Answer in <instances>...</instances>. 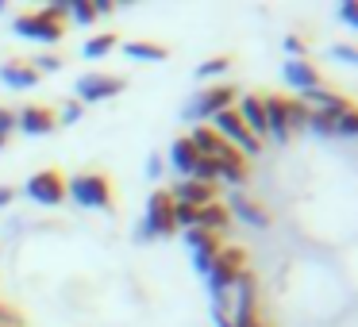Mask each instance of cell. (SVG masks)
Here are the masks:
<instances>
[{
    "label": "cell",
    "mask_w": 358,
    "mask_h": 327,
    "mask_svg": "<svg viewBox=\"0 0 358 327\" xmlns=\"http://www.w3.org/2000/svg\"><path fill=\"white\" fill-rule=\"evenodd\" d=\"M189 143H193V150L201 158H208L212 166L220 170V177L224 181H231V185H243L247 181V173H250V166H247V158L239 154V150L231 147V143H224L216 131H212L208 124L204 127H193V135H189Z\"/></svg>",
    "instance_id": "obj_1"
},
{
    "label": "cell",
    "mask_w": 358,
    "mask_h": 327,
    "mask_svg": "<svg viewBox=\"0 0 358 327\" xmlns=\"http://www.w3.org/2000/svg\"><path fill=\"white\" fill-rule=\"evenodd\" d=\"M247 270V254H243V247H220L216 262L208 266V289H212V304L216 308H224L227 304V289L235 285V277Z\"/></svg>",
    "instance_id": "obj_2"
},
{
    "label": "cell",
    "mask_w": 358,
    "mask_h": 327,
    "mask_svg": "<svg viewBox=\"0 0 358 327\" xmlns=\"http://www.w3.org/2000/svg\"><path fill=\"white\" fill-rule=\"evenodd\" d=\"M66 196H73L81 208H112V185L104 173H78L73 181H66Z\"/></svg>",
    "instance_id": "obj_3"
},
{
    "label": "cell",
    "mask_w": 358,
    "mask_h": 327,
    "mask_svg": "<svg viewBox=\"0 0 358 327\" xmlns=\"http://www.w3.org/2000/svg\"><path fill=\"white\" fill-rule=\"evenodd\" d=\"M212 131H216L224 143H231L243 158H250V154H258V150H262V143H258L255 135L243 127V119H239V112H235V108H224L220 116H212Z\"/></svg>",
    "instance_id": "obj_4"
},
{
    "label": "cell",
    "mask_w": 358,
    "mask_h": 327,
    "mask_svg": "<svg viewBox=\"0 0 358 327\" xmlns=\"http://www.w3.org/2000/svg\"><path fill=\"white\" fill-rule=\"evenodd\" d=\"M173 231H178V224H173V201L166 189H158L147 201V219H143L139 235L143 239H155V235H173Z\"/></svg>",
    "instance_id": "obj_5"
},
{
    "label": "cell",
    "mask_w": 358,
    "mask_h": 327,
    "mask_svg": "<svg viewBox=\"0 0 358 327\" xmlns=\"http://www.w3.org/2000/svg\"><path fill=\"white\" fill-rule=\"evenodd\" d=\"M235 89L231 85H212L208 93H196V101L185 108V116L189 119H212V116H220L224 108H231V101H235Z\"/></svg>",
    "instance_id": "obj_6"
},
{
    "label": "cell",
    "mask_w": 358,
    "mask_h": 327,
    "mask_svg": "<svg viewBox=\"0 0 358 327\" xmlns=\"http://www.w3.org/2000/svg\"><path fill=\"white\" fill-rule=\"evenodd\" d=\"M24 189H27V196H31V201L50 204V208L66 201V177H62L58 170H39V173H35V177L24 185Z\"/></svg>",
    "instance_id": "obj_7"
},
{
    "label": "cell",
    "mask_w": 358,
    "mask_h": 327,
    "mask_svg": "<svg viewBox=\"0 0 358 327\" xmlns=\"http://www.w3.org/2000/svg\"><path fill=\"white\" fill-rule=\"evenodd\" d=\"M124 78H108V73H81L78 78V104L81 101H108V96L124 93Z\"/></svg>",
    "instance_id": "obj_8"
},
{
    "label": "cell",
    "mask_w": 358,
    "mask_h": 327,
    "mask_svg": "<svg viewBox=\"0 0 358 327\" xmlns=\"http://www.w3.org/2000/svg\"><path fill=\"white\" fill-rule=\"evenodd\" d=\"M16 31L27 35V39H39V43H58L62 39V24L39 16V12H31V16H16Z\"/></svg>",
    "instance_id": "obj_9"
},
{
    "label": "cell",
    "mask_w": 358,
    "mask_h": 327,
    "mask_svg": "<svg viewBox=\"0 0 358 327\" xmlns=\"http://www.w3.org/2000/svg\"><path fill=\"white\" fill-rule=\"evenodd\" d=\"M347 112H350L347 96H339V93H335L327 108H316V112H308V127H312V131H320V135H331V131H335V124H339V119L347 116Z\"/></svg>",
    "instance_id": "obj_10"
},
{
    "label": "cell",
    "mask_w": 358,
    "mask_h": 327,
    "mask_svg": "<svg viewBox=\"0 0 358 327\" xmlns=\"http://www.w3.org/2000/svg\"><path fill=\"white\" fill-rule=\"evenodd\" d=\"M170 201H173V204H185V208H204V204L216 201V189H212V185H201V181L181 177L178 189L170 193Z\"/></svg>",
    "instance_id": "obj_11"
},
{
    "label": "cell",
    "mask_w": 358,
    "mask_h": 327,
    "mask_svg": "<svg viewBox=\"0 0 358 327\" xmlns=\"http://www.w3.org/2000/svg\"><path fill=\"white\" fill-rule=\"evenodd\" d=\"M285 81L301 93H312V89H324V78H320L316 66H308L304 58H289L285 62Z\"/></svg>",
    "instance_id": "obj_12"
},
{
    "label": "cell",
    "mask_w": 358,
    "mask_h": 327,
    "mask_svg": "<svg viewBox=\"0 0 358 327\" xmlns=\"http://www.w3.org/2000/svg\"><path fill=\"white\" fill-rule=\"evenodd\" d=\"M262 112H266V135H273L278 143H289L285 101H281V96H262Z\"/></svg>",
    "instance_id": "obj_13"
},
{
    "label": "cell",
    "mask_w": 358,
    "mask_h": 327,
    "mask_svg": "<svg viewBox=\"0 0 358 327\" xmlns=\"http://www.w3.org/2000/svg\"><path fill=\"white\" fill-rule=\"evenodd\" d=\"M16 127H24L27 135H47V131H55V112L39 108V104H27L24 112H16Z\"/></svg>",
    "instance_id": "obj_14"
},
{
    "label": "cell",
    "mask_w": 358,
    "mask_h": 327,
    "mask_svg": "<svg viewBox=\"0 0 358 327\" xmlns=\"http://www.w3.org/2000/svg\"><path fill=\"white\" fill-rule=\"evenodd\" d=\"M227 212H235L239 219H247L250 227H270V216H266V208L250 201L243 189H235V193H231V204H227Z\"/></svg>",
    "instance_id": "obj_15"
},
{
    "label": "cell",
    "mask_w": 358,
    "mask_h": 327,
    "mask_svg": "<svg viewBox=\"0 0 358 327\" xmlns=\"http://www.w3.org/2000/svg\"><path fill=\"white\" fill-rule=\"evenodd\" d=\"M239 119H243V127H247L250 135H255L258 143H262V135H266V112H262V96H243L239 101Z\"/></svg>",
    "instance_id": "obj_16"
},
{
    "label": "cell",
    "mask_w": 358,
    "mask_h": 327,
    "mask_svg": "<svg viewBox=\"0 0 358 327\" xmlns=\"http://www.w3.org/2000/svg\"><path fill=\"white\" fill-rule=\"evenodd\" d=\"M0 81L8 89H35L39 85V73L24 62H8V66H0Z\"/></svg>",
    "instance_id": "obj_17"
},
{
    "label": "cell",
    "mask_w": 358,
    "mask_h": 327,
    "mask_svg": "<svg viewBox=\"0 0 358 327\" xmlns=\"http://www.w3.org/2000/svg\"><path fill=\"white\" fill-rule=\"evenodd\" d=\"M231 224V212L224 208V204H204V208H196V224L193 227H204V231H212V235H220L224 227Z\"/></svg>",
    "instance_id": "obj_18"
},
{
    "label": "cell",
    "mask_w": 358,
    "mask_h": 327,
    "mask_svg": "<svg viewBox=\"0 0 358 327\" xmlns=\"http://www.w3.org/2000/svg\"><path fill=\"white\" fill-rule=\"evenodd\" d=\"M196 150H193V143H189V135H181V139H173V147H170V166L178 173H185L189 177V170H193V162H196Z\"/></svg>",
    "instance_id": "obj_19"
},
{
    "label": "cell",
    "mask_w": 358,
    "mask_h": 327,
    "mask_svg": "<svg viewBox=\"0 0 358 327\" xmlns=\"http://www.w3.org/2000/svg\"><path fill=\"white\" fill-rule=\"evenodd\" d=\"M124 50H127V58H139V62H166V54H170L158 43H127Z\"/></svg>",
    "instance_id": "obj_20"
},
{
    "label": "cell",
    "mask_w": 358,
    "mask_h": 327,
    "mask_svg": "<svg viewBox=\"0 0 358 327\" xmlns=\"http://www.w3.org/2000/svg\"><path fill=\"white\" fill-rule=\"evenodd\" d=\"M285 124H289V135L308 127V108H304V101H285Z\"/></svg>",
    "instance_id": "obj_21"
},
{
    "label": "cell",
    "mask_w": 358,
    "mask_h": 327,
    "mask_svg": "<svg viewBox=\"0 0 358 327\" xmlns=\"http://www.w3.org/2000/svg\"><path fill=\"white\" fill-rule=\"evenodd\" d=\"M189 181H201V185H216V181H220V170L208 162V158H196L193 170H189Z\"/></svg>",
    "instance_id": "obj_22"
},
{
    "label": "cell",
    "mask_w": 358,
    "mask_h": 327,
    "mask_svg": "<svg viewBox=\"0 0 358 327\" xmlns=\"http://www.w3.org/2000/svg\"><path fill=\"white\" fill-rule=\"evenodd\" d=\"M108 50H116V35H96L85 43V58H104Z\"/></svg>",
    "instance_id": "obj_23"
},
{
    "label": "cell",
    "mask_w": 358,
    "mask_h": 327,
    "mask_svg": "<svg viewBox=\"0 0 358 327\" xmlns=\"http://www.w3.org/2000/svg\"><path fill=\"white\" fill-rule=\"evenodd\" d=\"M185 242H189V247H193V250H204V247H220V239H216V235H212V231H204V227H189V231H185Z\"/></svg>",
    "instance_id": "obj_24"
},
{
    "label": "cell",
    "mask_w": 358,
    "mask_h": 327,
    "mask_svg": "<svg viewBox=\"0 0 358 327\" xmlns=\"http://www.w3.org/2000/svg\"><path fill=\"white\" fill-rule=\"evenodd\" d=\"M227 70H231V58L220 54V58H208V62L196 66V78H216V73H227Z\"/></svg>",
    "instance_id": "obj_25"
},
{
    "label": "cell",
    "mask_w": 358,
    "mask_h": 327,
    "mask_svg": "<svg viewBox=\"0 0 358 327\" xmlns=\"http://www.w3.org/2000/svg\"><path fill=\"white\" fill-rule=\"evenodd\" d=\"M70 16L78 20V24H93V20H96L93 0H70Z\"/></svg>",
    "instance_id": "obj_26"
},
{
    "label": "cell",
    "mask_w": 358,
    "mask_h": 327,
    "mask_svg": "<svg viewBox=\"0 0 358 327\" xmlns=\"http://www.w3.org/2000/svg\"><path fill=\"white\" fill-rule=\"evenodd\" d=\"M31 70L39 73V78H43V73H58V70H62V58H58V54H39L31 62Z\"/></svg>",
    "instance_id": "obj_27"
},
{
    "label": "cell",
    "mask_w": 358,
    "mask_h": 327,
    "mask_svg": "<svg viewBox=\"0 0 358 327\" xmlns=\"http://www.w3.org/2000/svg\"><path fill=\"white\" fill-rule=\"evenodd\" d=\"M216 254H220V247H204V250H193V266L201 273H208V266L216 262Z\"/></svg>",
    "instance_id": "obj_28"
},
{
    "label": "cell",
    "mask_w": 358,
    "mask_h": 327,
    "mask_svg": "<svg viewBox=\"0 0 358 327\" xmlns=\"http://www.w3.org/2000/svg\"><path fill=\"white\" fill-rule=\"evenodd\" d=\"M39 16H47V20H55V24H62V20L70 16V0H55V4H47Z\"/></svg>",
    "instance_id": "obj_29"
},
{
    "label": "cell",
    "mask_w": 358,
    "mask_h": 327,
    "mask_svg": "<svg viewBox=\"0 0 358 327\" xmlns=\"http://www.w3.org/2000/svg\"><path fill=\"white\" fill-rule=\"evenodd\" d=\"M335 131L347 135V139H350V135H358V116H355V112H347V116H343L339 124H335Z\"/></svg>",
    "instance_id": "obj_30"
},
{
    "label": "cell",
    "mask_w": 358,
    "mask_h": 327,
    "mask_svg": "<svg viewBox=\"0 0 358 327\" xmlns=\"http://www.w3.org/2000/svg\"><path fill=\"white\" fill-rule=\"evenodd\" d=\"M301 96H304V101H312V104H320V108H327L335 93H327V89H312V93H301Z\"/></svg>",
    "instance_id": "obj_31"
},
{
    "label": "cell",
    "mask_w": 358,
    "mask_h": 327,
    "mask_svg": "<svg viewBox=\"0 0 358 327\" xmlns=\"http://www.w3.org/2000/svg\"><path fill=\"white\" fill-rule=\"evenodd\" d=\"M16 127V112H8V108H0V135L8 139V131Z\"/></svg>",
    "instance_id": "obj_32"
},
{
    "label": "cell",
    "mask_w": 358,
    "mask_h": 327,
    "mask_svg": "<svg viewBox=\"0 0 358 327\" xmlns=\"http://www.w3.org/2000/svg\"><path fill=\"white\" fill-rule=\"evenodd\" d=\"M0 327H20V316L8 308V304H0Z\"/></svg>",
    "instance_id": "obj_33"
},
{
    "label": "cell",
    "mask_w": 358,
    "mask_h": 327,
    "mask_svg": "<svg viewBox=\"0 0 358 327\" xmlns=\"http://www.w3.org/2000/svg\"><path fill=\"white\" fill-rule=\"evenodd\" d=\"M62 119H66V124L81 119V104H78V101H73V104H66V108H62Z\"/></svg>",
    "instance_id": "obj_34"
},
{
    "label": "cell",
    "mask_w": 358,
    "mask_h": 327,
    "mask_svg": "<svg viewBox=\"0 0 358 327\" xmlns=\"http://www.w3.org/2000/svg\"><path fill=\"white\" fill-rule=\"evenodd\" d=\"M285 50H289V54H293V58H296V54L304 58V43L296 39V35H289V39H285Z\"/></svg>",
    "instance_id": "obj_35"
},
{
    "label": "cell",
    "mask_w": 358,
    "mask_h": 327,
    "mask_svg": "<svg viewBox=\"0 0 358 327\" xmlns=\"http://www.w3.org/2000/svg\"><path fill=\"white\" fill-rule=\"evenodd\" d=\"M331 58H343V62H355V47H331Z\"/></svg>",
    "instance_id": "obj_36"
},
{
    "label": "cell",
    "mask_w": 358,
    "mask_h": 327,
    "mask_svg": "<svg viewBox=\"0 0 358 327\" xmlns=\"http://www.w3.org/2000/svg\"><path fill=\"white\" fill-rule=\"evenodd\" d=\"M343 20H347V24H355V20H358V8H355V0H347V4H343Z\"/></svg>",
    "instance_id": "obj_37"
},
{
    "label": "cell",
    "mask_w": 358,
    "mask_h": 327,
    "mask_svg": "<svg viewBox=\"0 0 358 327\" xmlns=\"http://www.w3.org/2000/svg\"><path fill=\"white\" fill-rule=\"evenodd\" d=\"M93 8H96V16H108L116 4H112V0H93Z\"/></svg>",
    "instance_id": "obj_38"
},
{
    "label": "cell",
    "mask_w": 358,
    "mask_h": 327,
    "mask_svg": "<svg viewBox=\"0 0 358 327\" xmlns=\"http://www.w3.org/2000/svg\"><path fill=\"white\" fill-rule=\"evenodd\" d=\"M212 324H216V327H231V324H227V312H224V308L212 312Z\"/></svg>",
    "instance_id": "obj_39"
},
{
    "label": "cell",
    "mask_w": 358,
    "mask_h": 327,
    "mask_svg": "<svg viewBox=\"0 0 358 327\" xmlns=\"http://www.w3.org/2000/svg\"><path fill=\"white\" fill-rule=\"evenodd\" d=\"M12 196H16L12 189H4V185H0V208H4V204H12Z\"/></svg>",
    "instance_id": "obj_40"
},
{
    "label": "cell",
    "mask_w": 358,
    "mask_h": 327,
    "mask_svg": "<svg viewBox=\"0 0 358 327\" xmlns=\"http://www.w3.org/2000/svg\"><path fill=\"white\" fill-rule=\"evenodd\" d=\"M4 143H8V139H4V135H0V150H4Z\"/></svg>",
    "instance_id": "obj_41"
},
{
    "label": "cell",
    "mask_w": 358,
    "mask_h": 327,
    "mask_svg": "<svg viewBox=\"0 0 358 327\" xmlns=\"http://www.w3.org/2000/svg\"><path fill=\"white\" fill-rule=\"evenodd\" d=\"M255 327H262V324H255Z\"/></svg>",
    "instance_id": "obj_42"
}]
</instances>
